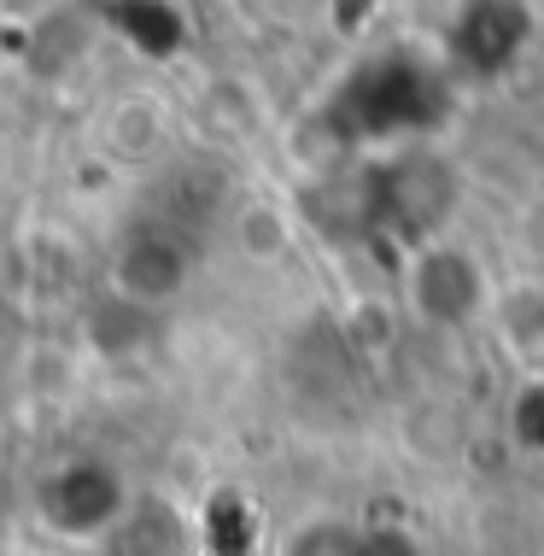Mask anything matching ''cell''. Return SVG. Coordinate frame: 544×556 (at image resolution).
<instances>
[{"mask_svg": "<svg viewBox=\"0 0 544 556\" xmlns=\"http://www.w3.org/2000/svg\"><path fill=\"white\" fill-rule=\"evenodd\" d=\"M124 509V480H117L105 463H65L48 486H41V516H48L53 533L71 539H94L117 521Z\"/></svg>", "mask_w": 544, "mask_h": 556, "instance_id": "6da1fadb", "label": "cell"}, {"mask_svg": "<svg viewBox=\"0 0 544 556\" xmlns=\"http://www.w3.org/2000/svg\"><path fill=\"white\" fill-rule=\"evenodd\" d=\"M112 281H117V299H124V305L153 311V305H164V299L181 293V281H188V252H181L176 235L141 229L124 252H117Z\"/></svg>", "mask_w": 544, "mask_h": 556, "instance_id": "7a4b0ae2", "label": "cell"}, {"mask_svg": "<svg viewBox=\"0 0 544 556\" xmlns=\"http://www.w3.org/2000/svg\"><path fill=\"white\" fill-rule=\"evenodd\" d=\"M105 147H112V159H124V164H147L164 147V112L147 94L117 100V106L105 112Z\"/></svg>", "mask_w": 544, "mask_h": 556, "instance_id": "3957f363", "label": "cell"}, {"mask_svg": "<svg viewBox=\"0 0 544 556\" xmlns=\"http://www.w3.org/2000/svg\"><path fill=\"white\" fill-rule=\"evenodd\" d=\"M105 18H112L117 36L135 41L147 59H170L181 48V12L176 7H112Z\"/></svg>", "mask_w": 544, "mask_h": 556, "instance_id": "277c9868", "label": "cell"}, {"mask_svg": "<svg viewBox=\"0 0 544 556\" xmlns=\"http://www.w3.org/2000/svg\"><path fill=\"white\" fill-rule=\"evenodd\" d=\"M293 556H363V539L357 533H340V528H322V533L299 539Z\"/></svg>", "mask_w": 544, "mask_h": 556, "instance_id": "5b68a950", "label": "cell"}]
</instances>
